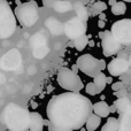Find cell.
I'll return each instance as SVG.
<instances>
[{
    "label": "cell",
    "instance_id": "cell-37",
    "mask_svg": "<svg viewBox=\"0 0 131 131\" xmlns=\"http://www.w3.org/2000/svg\"><path fill=\"white\" fill-rule=\"evenodd\" d=\"M5 82V76L2 74H0V84H2Z\"/></svg>",
    "mask_w": 131,
    "mask_h": 131
},
{
    "label": "cell",
    "instance_id": "cell-35",
    "mask_svg": "<svg viewBox=\"0 0 131 131\" xmlns=\"http://www.w3.org/2000/svg\"><path fill=\"white\" fill-rule=\"evenodd\" d=\"M99 18H100L101 21H105V18H106V15H105L104 13H101V14L99 15Z\"/></svg>",
    "mask_w": 131,
    "mask_h": 131
},
{
    "label": "cell",
    "instance_id": "cell-38",
    "mask_svg": "<svg viewBox=\"0 0 131 131\" xmlns=\"http://www.w3.org/2000/svg\"><path fill=\"white\" fill-rule=\"evenodd\" d=\"M115 112H117V111H116V107L113 105V106H111V113H115Z\"/></svg>",
    "mask_w": 131,
    "mask_h": 131
},
{
    "label": "cell",
    "instance_id": "cell-5",
    "mask_svg": "<svg viewBox=\"0 0 131 131\" xmlns=\"http://www.w3.org/2000/svg\"><path fill=\"white\" fill-rule=\"evenodd\" d=\"M58 83L64 90H68L69 92L78 93L81 90H83L84 85L82 79L78 77V75L75 74L69 68H61L58 72Z\"/></svg>",
    "mask_w": 131,
    "mask_h": 131
},
{
    "label": "cell",
    "instance_id": "cell-36",
    "mask_svg": "<svg viewBox=\"0 0 131 131\" xmlns=\"http://www.w3.org/2000/svg\"><path fill=\"white\" fill-rule=\"evenodd\" d=\"M116 2H117V1H116V0H109V1H108V4H109V5H111V6H112V7H113V6H114V5H115V4H116Z\"/></svg>",
    "mask_w": 131,
    "mask_h": 131
},
{
    "label": "cell",
    "instance_id": "cell-34",
    "mask_svg": "<svg viewBox=\"0 0 131 131\" xmlns=\"http://www.w3.org/2000/svg\"><path fill=\"white\" fill-rule=\"evenodd\" d=\"M71 70L72 71L75 72V74H77V72H78V67H77V64H75V66H72V68H71Z\"/></svg>",
    "mask_w": 131,
    "mask_h": 131
},
{
    "label": "cell",
    "instance_id": "cell-9",
    "mask_svg": "<svg viewBox=\"0 0 131 131\" xmlns=\"http://www.w3.org/2000/svg\"><path fill=\"white\" fill-rule=\"evenodd\" d=\"M99 37L101 38V46H102V53L105 57H112L120 52L121 44L116 40V38L113 36L111 31H102L99 32Z\"/></svg>",
    "mask_w": 131,
    "mask_h": 131
},
{
    "label": "cell",
    "instance_id": "cell-17",
    "mask_svg": "<svg viewBox=\"0 0 131 131\" xmlns=\"http://www.w3.org/2000/svg\"><path fill=\"white\" fill-rule=\"evenodd\" d=\"M114 106L116 107L117 113L120 114V115H122V114H124L125 112H127L128 109L131 107V101L128 99L127 97L121 98V99H117V100L114 101Z\"/></svg>",
    "mask_w": 131,
    "mask_h": 131
},
{
    "label": "cell",
    "instance_id": "cell-13",
    "mask_svg": "<svg viewBox=\"0 0 131 131\" xmlns=\"http://www.w3.org/2000/svg\"><path fill=\"white\" fill-rule=\"evenodd\" d=\"M93 113L99 117H108L111 114V106H108L106 101H98L93 105Z\"/></svg>",
    "mask_w": 131,
    "mask_h": 131
},
{
    "label": "cell",
    "instance_id": "cell-26",
    "mask_svg": "<svg viewBox=\"0 0 131 131\" xmlns=\"http://www.w3.org/2000/svg\"><path fill=\"white\" fill-rule=\"evenodd\" d=\"M50 53V48L48 46H44V47H39V48H35L32 50V54L36 59H43L46 55Z\"/></svg>",
    "mask_w": 131,
    "mask_h": 131
},
{
    "label": "cell",
    "instance_id": "cell-10",
    "mask_svg": "<svg viewBox=\"0 0 131 131\" xmlns=\"http://www.w3.org/2000/svg\"><path fill=\"white\" fill-rule=\"evenodd\" d=\"M21 62H22V57L18 50L13 48V50L8 51L6 54H4L0 59V68L6 71H12L15 70L16 68L20 67Z\"/></svg>",
    "mask_w": 131,
    "mask_h": 131
},
{
    "label": "cell",
    "instance_id": "cell-32",
    "mask_svg": "<svg viewBox=\"0 0 131 131\" xmlns=\"http://www.w3.org/2000/svg\"><path fill=\"white\" fill-rule=\"evenodd\" d=\"M100 67H101V70H104V69H106V68H107L105 60H100Z\"/></svg>",
    "mask_w": 131,
    "mask_h": 131
},
{
    "label": "cell",
    "instance_id": "cell-19",
    "mask_svg": "<svg viewBox=\"0 0 131 131\" xmlns=\"http://www.w3.org/2000/svg\"><path fill=\"white\" fill-rule=\"evenodd\" d=\"M100 124H101V117H99L94 113H92L90 115V117L88 118V121H86L85 127L88 131H94L99 128Z\"/></svg>",
    "mask_w": 131,
    "mask_h": 131
},
{
    "label": "cell",
    "instance_id": "cell-23",
    "mask_svg": "<svg viewBox=\"0 0 131 131\" xmlns=\"http://www.w3.org/2000/svg\"><path fill=\"white\" fill-rule=\"evenodd\" d=\"M107 77L105 76L104 72H100L98 76H95L94 78H93V83L97 85V88L99 89L100 92H102V91L105 90V88H106V84H107Z\"/></svg>",
    "mask_w": 131,
    "mask_h": 131
},
{
    "label": "cell",
    "instance_id": "cell-15",
    "mask_svg": "<svg viewBox=\"0 0 131 131\" xmlns=\"http://www.w3.org/2000/svg\"><path fill=\"white\" fill-rule=\"evenodd\" d=\"M120 129L118 131H131V107L124 114L120 115Z\"/></svg>",
    "mask_w": 131,
    "mask_h": 131
},
{
    "label": "cell",
    "instance_id": "cell-20",
    "mask_svg": "<svg viewBox=\"0 0 131 131\" xmlns=\"http://www.w3.org/2000/svg\"><path fill=\"white\" fill-rule=\"evenodd\" d=\"M53 9L58 13H67V12H70L71 9H74V5L71 2L67 1V0H60L59 2L55 4Z\"/></svg>",
    "mask_w": 131,
    "mask_h": 131
},
{
    "label": "cell",
    "instance_id": "cell-7",
    "mask_svg": "<svg viewBox=\"0 0 131 131\" xmlns=\"http://www.w3.org/2000/svg\"><path fill=\"white\" fill-rule=\"evenodd\" d=\"M76 64L82 72H84L85 75H88L90 77H93V78L102 71L101 67H100V60L95 59L91 54L81 55L77 59Z\"/></svg>",
    "mask_w": 131,
    "mask_h": 131
},
{
    "label": "cell",
    "instance_id": "cell-27",
    "mask_svg": "<svg viewBox=\"0 0 131 131\" xmlns=\"http://www.w3.org/2000/svg\"><path fill=\"white\" fill-rule=\"evenodd\" d=\"M85 91H86V93H88V94H90V95H97V94H99V93H100L99 89L97 88V85H95L93 82H92V83L86 84Z\"/></svg>",
    "mask_w": 131,
    "mask_h": 131
},
{
    "label": "cell",
    "instance_id": "cell-28",
    "mask_svg": "<svg viewBox=\"0 0 131 131\" xmlns=\"http://www.w3.org/2000/svg\"><path fill=\"white\" fill-rule=\"evenodd\" d=\"M59 1L60 0H43V5L46 8H53L55 6V4Z\"/></svg>",
    "mask_w": 131,
    "mask_h": 131
},
{
    "label": "cell",
    "instance_id": "cell-40",
    "mask_svg": "<svg viewBox=\"0 0 131 131\" xmlns=\"http://www.w3.org/2000/svg\"><path fill=\"white\" fill-rule=\"evenodd\" d=\"M128 61H129V64H130V67H131V54H130V57H129V60H128Z\"/></svg>",
    "mask_w": 131,
    "mask_h": 131
},
{
    "label": "cell",
    "instance_id": "cell-12",
    "mask_svg": "<svg viewBox=\"0 0 131 131\" xmlns=\"http://www.w3.org/2000/svg\"><path fill=\"white\" fill-rule=\"evenodd\" d=\"M45 25L53 36H60V35H62V32L64 34V24H62L60 21L55 20L53 17L47 18Z\"/></svg>",
    "mask_w": 131,
    "mask_h": 131
},
{
    "label": "cell",
    "instance_id": "cell-6",
    "mask_svg": "<svg viewBox=\"0 0 131 131\" xmlns=\"http://www.w3.org/2000/svg\"><path fill=\"white\" fill-rule=\"evenodd\" d=\"M111 32L116 38V40L124 46L131 45V20L130 18H123V20L116 21L112 25Z\"/></svg>",
    "mask_w": 131,
    "mask_h": 131
},
{
    "label": "cell",
    "instance_id": "cell-8",
    "mask_svg": "<svg viewBox=\"0 0 131 131\" xmlns=\"http://www.w3.org/2000/svg\"><path fill=\"white\" fill-rule=\"evenodd\" d=\"M86 29H88L86 22L78 17H72L64 23V35L71 41L76 40L82 36H85Z\"/></svg>",
    "mask_w": 131,
    "mask_h": 131
},
{
    "label": "cell",
    "instance_id": "cell-11",
    "mask_svg": "<svg viewBox=\"0 0 131 131\" xmlns=\"http://www.w3.org/2000/svg\"><path fill=\"white\" fill-rule=\"evenodd\" d=\"M130 64H129V61L124 58H116V59H113L111 62L107 66V69H108L109 74L112 76H121L122 74L128 71L129 69Z\"/></svg>",
    "mask_w": 131,
    "mask_h": 131
},
{
    "label": "cell",
    "instance_id": "cell-41",
    "mask_svg": "<svg viewBox=\"0 0 131 131\" xmlns=\"http://www.w3.org/2000/svg\"><path fill=\"white\" fill-rule=\"evenodd\" d=\"M123 2H131V0H122Z\"/></svg>",
    "mask_w": 131,
    "mask_h": 131
},
{
    "label": "cell",
    "instance_id": "cell-29",
    "mask_svg": "<svg viewBox=\"0 0 131 131\" xmlns=\"http://www.w3.org/2000/svg\"><path fill=\"white\" fill-rule=\"evenodd\" d=\"M123 86H124V85H123L122 82H116V83L112 84V90H113L114 92H117V91H120V90H122V89H124Z\"/></svg>",
    "mask_w": 131,
    "mask_h": 131
},
{
    "label": "cell",
    "instance_id": "cell-30",
    "mask_svg": "<svg viewBox=\"0 0 131 131\" xmlns=\"http://www.w3.org/2000/svg\"><path fill=\"white\" fill-rule=\"evenodd\" d=\"M127 90L125 89H122V90L117 91V92H114V94H115V97H117L118 99H121V98H125L127 97Z\"/></svg>",
    "mask_w": 131,
    "mask_h": 131
},
{
    "label": "cell",
    "instance_id": "cell-21",
    "mask_svg": "<svg viewBox=\"0 0 131 131\" xmlns=\"http://www.w3.org/2000/svg\"><path fill=\"white\" fill-rule=\"evenodd\" d=\"M118 129H120V121L115 117H108L107 122L100 131H118Z\"/></svg>",
    "mask_w": 131,
    "mask_h": 131
},
{
    "label": "cell",
    "instance_id": "cell-43",
    "mask_svg": "<svg viewBox=\"0 0 131 131\" xmlns=\"http://www.w3.org/2000/svg\"><path fill=\"white\" fill-rule=\"evenodd\" d=\"M6 131H12V130H6Z\"/></svg>",
    "mask_w": 131,
    "mask_h": 131
},
{
    "label": "cell",
    "instance_id": "cell-14",
    "mask_svg": "<svg viewBox=\"0 0 131 131\" xmlns=\"http://www.w3.org/2000/svg\"><path fill=\"white\" fill-rule=\"evenodd\" d=\"M44 118L37 112L31 113V123H30L29 131H43L44 129Z\"/></svg>",
    "mask_w": 131,
    "mask_h": 131
},
{
    "label": "cell",
    "instance_id": "cell-42",
    "mask_svg": "<svg viewBox=\"0 0 131 131\" xmlns=\"http://www.w3.org/2000/svg\"><path fill=\"white\" fill-rule=\"evenodd\" d=\"M28 1H35V0H28Z\"/></svg>",
    "mask_w": 131,
    "mask_h": 131
},
{
    "label": "cell",
    "instance_id": "cell-25",
    "mask_svg": "<svg viewBox=\"0 0 131 131\" xmlns=\"http://www.w3.org/2000/svg\"><path fill=\"white\" fill-rule=\"evenodd\" d=\"M89 44V37L86 36H82L79 37L78 39H76V40H74V45H75V48H76L77 51H83L84 48L88 46Z\"/></svg>",
    "mask_w": 131,
    "mask_h": 131
},
{
    "label": "cell",
    "instance_id": "cell-18",
    "mask_svg": "<svg viewBox=\"0 0 131 131\" xmlns=\"http://www.w3.org/2000/svg\"><path fill=\"white\" fill-rule=\"evenodd\" d=\"M30 44L32 46V50L35 48H39V47H44V46H47V39L46 37H44L41 34H35L34 36L30 39Z\"/></svg>",
    "mask_w": 131,
    "mask_h": 131
},
{
    "label": "cell",
    "instance_id": "cell-4",
    "mask_svg": "<svg viewBox=\"0 0 131 131\" xmlns=\"http://www.w3.org/2000/svg\"><path fill=\"white\" fill-rule=\"evenodd\" d=\"M15 16L23 28H30L39 20L38 5L36 1H28L20 4L15 8Z\"/></svg>",
    "mask_w": 131,
    "mask_h": 131
},
{
    "label": "cell",
    "instance_id": "cell-39",
    "mask_svg": "<svg viewBox=\"0 0 131 131\" xmlns=\"http://www.w3.org/2000/svg\"><path fill=\"white\" fill-rule=\"evenodd\" d=\"M107 84H112V82H113V78H112V77H107Z\"/></svg>",
    "mask_w": 131,
    "mask_h": 131
},
{
    "label": "cell",
    "instance_id": "cell-16",
    "mask_svg": "<svg viewBox=\"0 0 131 131\" xmlns=\"http://www.w3.org/2000/svg\"><path fill=\"white\" fill-rule=\"evenodd\" d=\"M74 10L76 12V15L78 18H81L82 21H84V22H86V21L89 20V16H90V12L88 10V8H86L85 6H84L82 2L79 1H76L74 4Z\"/></svg>",
    "mask_w": 131,
    "mask_h": 131
},
{
    "label": "cell",
    "instance_id": "cell-33",
    "mask_svg": "<svg viewBox=\"0 0 131 131\" xmlns=\"http://www.w3.org/2000/svg\"><path fill=\"white\" fill-rule=\"evenodd\" d=\"M98 27H99V28H104L105 27V21H101V20L98 21Z\"/></svg>",
    "mask_w": 131,
    "mask_h": 131
},
{
    "label": "cell",
    "instance_id": "cell-22",
    "mask_svg": "<svg viewBox=\"0 0 131 131\" xmlns=\"http://www.w3.org/2000/svg\"><path fill=\"white\" fill-rule=\"evenodd\" d=\"M107 5L104 1H97L90 7V14L91 15H100L104 10H106Z\"/></svg>",
    "mask_w": 131,
    "mask_h": 131
},
{
    "label": "cell",
    "instance_id": "cell-3",
    "mask_svg": "<svg viewBox=\"0 0 131 131\" xmlns=\"http://www.w3.org/2000/svg\"><path fill=\"white\" fill-rule=\"evenodd\" d=\"M16 30V16L7 0H0V39H7Z\"/></svg>",
    "mask_w": 131,
    "mask_h": 131
},
{
    "label": "cell",
    "instance_id": "cell-1",
    "mask_svg": "<svg viewBox=\"0 0 131 131\" xmlns=\"http://www.w3.org/2000/svg\"><path fill=\"white\" fill-rule=\"evenodd\" d=\"M92 112L91 100L75 92H66L52 97L46 108L51 124L72 131L82 129Z\"/></svg>",
    "mask_w": 131,
    "mask_h": 131
},
{
    "label": "cell",
    "instance_id": "cell-31",
    "mask_svg": "<svg viewBox=\"0 0 131 131\" xmlns=\"http://www.w3.org/2000/svg\"><path fill=\"white\" fill-rule=\"evenodd\" d=\"M48 131H72V130H68V129H61V128H57L54 125H52L50 123L48 125Z\"/></svg>",
    "mask_w": 131,
    "mask_h": 131
},
{
    "label": "cell",
    "instance_id": "cell-2",
    "mask_svg": "<svg viewBox=\"0 0 131 131\" xmlns=\"http://www.w3.org/2000/svg\"><path fill=\"white\" fill-rule=\"evenodd\" d=\"M0 121L8 128V130L29 131L31 123V113L27 108L21 107L20 105L10 102L4 108Z\"/></svg>",
    "mask_w": 131,
    "mask_h": 131
},
{
    "label": "cell",
    "instance_id": "cell-24",
    "mask_svg": "<svg viewBox=\"0 0 131 131\" xmlns=\"http://www.w3.org/2000/svg\"><path fill=\"white\" fill-rule=\"evenodd\" d=\"M127 12V5L123 1H118L112 7V13L114 15H123Z\"/></svg>",
    "mask_w": 131,
    "mask_h": 131
}]
</instances>
